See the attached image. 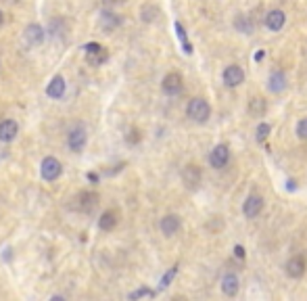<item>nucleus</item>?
I'll return each mask as SVG.
<instances>
[{
	"instance_id": "nucleus-1",
	"label": "nucleus",
	"mask_w": 307,
	"mask_h": 301,
	"mask_svg": "<svg viewBox=\"0 0 307 301\" xmlns=\"http://www.w3.org/2000/svg\"><path fill=\"white\" fill-rule=\"evenodd\" d=\"M186 113H188V117L197 123H205L209 119L211 115V107H209V103L205 101V98H193L188 103V107H186Z\"/></svg>"
},
{
	"instance_id": "nucleus-2",
	"label": "nucleus",
	"mask_w": 307,
	"mask_h": 301,
	"mask_svg": "<svg viewBox=\"0 0 307 301\" xmlns=\"http://www.w3.org/2000/svg\"><path fill=\"white\" fill-rule=\"evenodd\" d=\"M40 170H42V178L48 180V182H53V180H57L59 176H61L63 165H61V161H59L57 157H44Z\"/></svg>"
},
{
	"instance_id": "nucleus-3",
	"label": "nucleus",
	"mask_w": 307,
	"mask_h": 301,
	"mask_svg": "<svg viewBox=\"0 0 307 301\" xmlns=\"http://www.w3.org/2000/svg\"><path fill=\"white\" fill-rule=\"evenodd\" d=\"M86 140H88L86 128H84V126H75V128L69 132V136H67V145H69V149H71L73 153H80L84 147H86Z\"/></svg>"
},
{
	"instance_id": "nucleus-4",
	"label": "nucleus",
	"mask_w": 307,
	"mask_h": 301,
	"mask_svg": "<svg viewBox=\"0 0 307 301\" xmlns=\"http://www.w3.org/2000/svg\"><path fill=\"white\" fill-rule=\"evenodd\" d=\"M243 82H245V72H243L241 65H228L224 69V84L228 88H236V86H241Z\"/></svg>"
},
{
	"instance_id": "nucleus-5",
	"label": "nucleus",
	"mask_w": 307,
	"mask_h": 301,
	"mask_svg": "<svg viewBox=\"0 0 307 301\" xmlns=\"http://www.w3.org/2000/svg\"><path fill=\"white\" fill-rule=\"evenodd\" d=\"M228 159H230V149H228V145H217V147L211 151V155H209V163H211V168L221 170V168L228 163Z\"/></svg>"
},
{
	"instance_id": "nucleus-6",
	"label": "nucleus",
	"mask_w": 307,
	"mask_h": 301,
	"mask_svg": "<svg viewBox=\"0 0 307 301\" xmlns=\"http://www.w3.org/2000/svg\"><path fill=\"white\" fill-rule=\"evenodd\" d=\"M182 182H184V186L186 188H197L199 184H201V170H199V165H195V163H188L184 170H182Z\"/></svg>"
},
{
	"instance_id": "nucleus-7",
	"label": "nucleus",
	"mask_w": 307,
	"mask_h": 301,
	"mask_svg": "<svg viewBox=\"0 0 307 301\" xmlns=\"http://www.w3.org/2000/svg\"><path fill=\"white\" fill-rule=\"evenodd\" d=\"M261 209H263V199L259 197V194H249L245 205H243L245 218H257L261 214Z\"/></svg>"
},
{
	"instance_id": "nucleus-8",
	"label": "nucleus",
	"mask_w": 307,
	"mask_h": 301,
	"mask_svg": "<svg viewBox=\"0 0 307 301\" xmlns=\"http://www.w3.org/2000/svg\"><path fill=\"white\" fill-rule=\"evenodd\" d=\"M107 57H109L107 48H102L100 44H96V42L86 44V59H88L92 65H100V63H105V61H107Z\"/></svg>"
},
{
	"instance_id": "nucleus-9",
	"label": "nucleus",
	"mask_w": 307,
	"mask_h": 301,
	"mask_svg": "<svg viewBox=\"0 0 307 301\" xmlns=\"http://www.w3.org/2000/svg\"><path fill=\"white\" fill-rule=\"evenodd\" d=\"M307 270V261L303 255H295L286 261V274L291 276V278H301Z\"/></svg>"
},
{
	"instance_id": "nucleus-10",
	"label": "nucleus",
	"mask_w": 307,
	"mask_h": 301,
	"mask_svg": "<svg viewBox=\"0 0 307 301\" xmlns=\"http://www.w3.org/2000/svg\"><path fill=\"white\" fill-rule=\"evenodd\" d=\"M163 92L165 94H180L182 92V76L180 74H176V72H172V74H167L165 78H163Z\"/></svg>"
},
{
	"instance_id": "nucleus-11",
	"label": "nucleus",
	"mask_w": 307,
	"mask_h": 301,
	"mask_svg": "<svg viewBox=\"0 0 307 301\" xmlns=\"http://www.w3.org/2000/svg\"><path fill=\"white\" fill-rule=\"evenodd\" d=\"M17 134H19L17 121H13V119L0 121V143H11V140H15Z\"/></svg>"
},
{
	"instance_id": "nucleus-12",
	"label": "nucleus",
	"mask_w": 307,
	"mask_h": 301,
	"mask_svg": "<svg viewBox=\"0 0 307 301\" xmlns=\"http://www.w3.org/2000/svg\"><path fill=\"white\" fill-rule=\"evenodd\" d=\"M161 232L165 235V237H174L178 230H180V226H182V222H180V218L176 216V214H169V216H165L163 220H161Z\"/></svg>"
},
{
	"instance_id": "nucleus-13",
	"label": "nucleus",
	"mask_w": 307,
	"mask_h": 301,
	"mask_svg": "<svg viewBox=\"0 0 307 301\" xmlns=\"http://www.w3.org/2000/svg\"><path fill=\"white\" fill-rule=\"evenodd\" d=\"M284 23H286V15H284L282 11H278V9L270 11L267 17H265V25H267L272 31H280V29L284 27Z\"/></svg>"
},
{
	"instance_id": "nucleus-14",
	"label": "nucleus",
	"mask_w": 307,
	"mask_h": 301,
	"mask_svg": "<svg viewBox=\"0 0 307 301\" xmlns=\"http://www.w3.org/2000/svg\"><path fill=\"white\" fill-rule=\"evenodd\" d=\"M42 40H44V29H42V25L31 23V25L25 27V42H27L29 46L42 44Z\"/></svg>"
},
{
	"instance_id": "nucleus-15",
	"label": "nucleus",
	"mask_w": 307,
	"mask_h": 301,
	"mask_svg": "<svg viewBox=\"0 0 307 301\" xmlns=\"http://www.w3.org/2000/svg\"><path fill=\"white\" fill-rule=\"evenodd\" d=\"M46 94L50 98H61L65 94V80L61 76H55L53 80H50L48 88H46Z\"/></svg>"
},
{
	"instance_id": "nucleus-16",
	"label": "nucleus",
	"mask_w": 307,
	"mask_h": 301,
	"mask_svg": "<svg viewBox=\"0 0 307 301\" xmlns=\"http://www.w3.org/2000/svg\"><path fill=\"white\" fill-rule=\"evenodd\" d=\"M267 88L274 94H278V92H282L284 88H286V76H284V72H272V76H270V82H267Z\"/></svg>"
},
{
	"instance_id": "nucleus-17",
	"label": "nucleus",
	"mask_w": 307,
	"mask_h": 301,
	"mask_svg": "<svg viewBox=\"0 0 307 301\" xmlns=\"http://www.w3.org/2000/svg\"><path fill=\"white\" fill-rule=\"evenodd\" d=\"M238 289H241V285H238L236 274H226L224 278H221V291H224V295L234 297L238 293Z\"/></svg>"
},
{
	"instance_id": "nucleus-18",
	"label": "nucleus",
	"mask_w": 307,
	"mask_h": 301,
	"mask_svg": "<svg viewBox=\"0 0 307 301\" xmlns=\"http://www.w3.org/2000/svg\"><path fill=\"white\" fill-rule=\"evenodd\" d=\"M117 222H119V211H115V209H109V211H105V214L100 216V220H98V226L102 228V230H113L115 226H117Z\"/></svg>"
},
{
	"instance_id": "nucleus-19",
	"label": "nucleus",
	"mask_w": 307,
	"mask_h": 301,
	"mask_svg": "<svg viewBox=\"0 0 307 301\" xmlns=\"http://www.w3.org/2000/svg\"><path fill=\"white\" fill-rule=\"evenodd\" d=\"M249 111H251V115H255V117H261V115L267 111V105H265L263 98L253 96V98L249 101Z\"/></svg>"
},
{
	"instance_id": "nucleus-20",
	"label": "nucleus",
	"mask_w": 307,
	"mask_h": 301,
	"mask_svg": "<svg viewBox=\"0 0 307 301\" xmlns=\"http://www.w3.org/2000/svg\"><path fill=\"white\" fill-rule=\"evenodd\" d=\"M78 199H80V209L90 211L96 205V201H98V194L96 192H82Z\"/></svg>"
},
{
	"instance_id": "nucleus-21",
	"label": "nucleus",
	"mask_w": 307,
	"mask_h": 301,
	"mask_svg": "<svg viewBox=\"0 0 307 301\" xmlns=\"http://www.w3.org/2000/svg\"><path fill=\"white\" fill-rule=\"evenodd\" d=\"M122 23V19H119L117 15H113V13H102V27L105 29H113L115 25H119Z\"/></svg>"
},
{
	"instance_id": "nucleus-22",
	"label": "nucleus",
	"mask_w": 307,
	"mask_h": 301,
	"mask_svg": "<svg viewBox=\"0 0 307 301\" xmlns=\"http://www.w3.org/2000/svg\"><path fill=\"white\" fill-rule=\"evenodd\" d=\"M142 297H148V299H150V297H155V291L142 287V289H138V291L130 293V299H142Z\"/></svg>"
},
{
	"instance_id": "nucleus-23",
	"label": "nucleus",
	"mask_w": 307,
	"mask_h": 301,
	"mask_svg": "<svg viewBox=\"0 0 307 301\" xmlns=\"http://www.w3.org/2000/svg\"><path fill=\"white\" fill-rule=\"evenodd\" d=\"M270 123H259L257 126V143H263V140L270 136Z\"/></svg>"
},
{
	"instance_id": "nucleus-24",
	"label": "nucleus",
	"mask_w": 307,
	"mask_h": 301,
	"mask_svg": "<svg viewBox=\"0 0 307 301\" xmlns=\"http://www.w3.org/2000/svg\"><path fill=\"white\" fill-rule=\"evenodd\" d=\"M176 274H178V265H174V268H172V270H169V272H167V274L161 278V289L169 287V282L174 280V276H176Z\"/></svg>"
},
{
	"instance_id": "nucleus-25",
	"label": "nucleus",
	"mask_w": 307,
	"mask_h": 301,
	"mask_svg": "<svg viewBox=\"0 0 307 301\" xmlns=\"http://www.w3.org/2000/svg\"><path fill=\"white\" fill-rule=\"evenodd\" d=\"M297 136L301 140H307V117H303L299 123H297Z\"/></svg>"
},
{
	"instance_id": "nucleus-26",
	"label": "nucleus",
	"mask_w": 307,
	"mask_h": 301,
	"mask_svg": "<svg viewBox=\"0 0 307 301\" xmlns=\"http://www.w3.org/2000/svg\"><path fill=\"white\" fill-rule=\"evenodd\" d=\"M157 13H159L157 9H152V7L148 5V7H144V9H142V19H144V21H152V19H155V15H157Z\"/></svg>"
},
{
	"instance_id": "nucleus-27",
	"label": "nucleus",
	"mask_w": 307,
	"mask_h": 301,
	"mask_svg": "<svg viewBox=\"0 0 307 301\" xmlns=\"http://www.w3.org/2000/svg\"><path fill=\"white\" fill-rule=\"evenodd\" d=\"M138 140H140V132L136 130V128H132V130L128 132V143H130V145H136Z\"/></svg>"
},
{
	"instance_id": "nucleus-28",
	"label": "nucleus",
	"mask_w": 307,
	"mask_h": 301,
	"mask_svg": "<svg viewBox=\"0 0 307 301\" xmlns=\"http://www.w3.org/2000/svg\"><path fill=\"white\" fill-rule=\"evenodd\" d=\"M234 253H236V257H245V249H243L241 245H236V247H234Z\"/></svg>"
},
{
	"instance_id": "nucleus-29",
	"label": "nucleus",
	"mask_w": 307,
	"mask_h": 301,
	"mask_svg": "<svg viewBox=\"0 0 307 301\" xmlns=\"http://www.w3.org/2000/svg\"><path fill=\"white\" fill-rule=\"evenodd\" d=\"M3 19H5V17H3V11H0V25H3Z\"/></svg>"
},
{
	"instance_id": "nucleus-30",
	"label": "nucleus",
	"mask_w": 307,
	"mask_h": 301,
	"mask_svg": "<svg viewBox=\"0 0 307 301\" xmlns=\"http://www.w3.org/2000/svg\"><path fill=\"white\" fill-rule=\"evenodd\" d=\"M111 3H126V0H111Z\"/></svg>"
}]
</instances>
